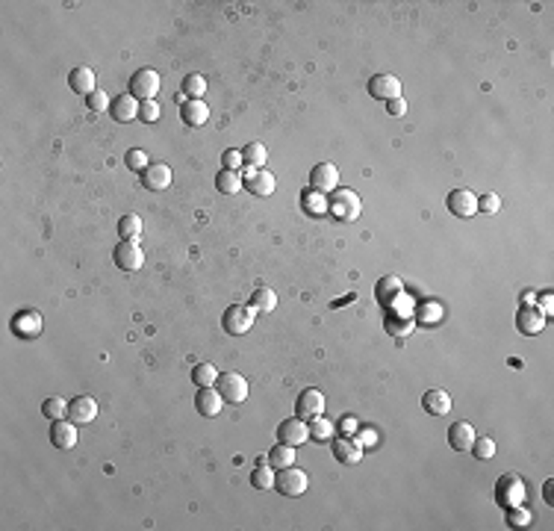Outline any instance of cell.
Here are the masks:
<instances>
[{"mask_svg": "<svg viewBox=\"0 0 554 531\" xmlns=\"http://www.w3.org/2000/svg\"><path fill=\"white\" fill-rule=\"evenodd\" d=\"M254 316H256V310L248 304H233L224 310V316H222V328L230 333V337H242V333H248L254 328Z\"/></svg>", "mask_w": 554, "mask_h": 531, "instance_id": "cell-1", "label": "cell"}, {"mask_svg": "<svg viewBox=\"0 0 554 531\" xmlns=\"http://www.w3.org/2000/svg\"><path fill=\"white\" fill-rule=\"evenodd\" d=\"M496 502L504 510L525 502V484H522V478L516 476V472H504V476L499 478V484H496Z\"/></svg>", "mask_w": 554, "mask_h": 531, "instance_id": "cell-2", "label": "cell"}, {"mask_svg": "<svg viewBox=\"0 0 554 531\" xmlns=\"http://www.w3.org/2000/svg\"><path fill=\"white\" fill-rule=\"evenodd\" d=\"M130 95L136 97L138 104L142 101H153L160 95V74L153 68H138L133 77H130Z\"/></svg>", "mask_w": 554, "mask_h": 531, "instance_id": "cell-3", "label": "cell"}, {"mask_svg": "<svg viewBox=\"0 0 554 531\" xmlns=\"http://www.w3.org/2000/svg\"><path fill=\"white\" fill-rule=\"evenodd\" d=\"M274 487H277V493L281 496H301L304 490H307V472L298 469V466H286V469H277V478H274Z\"/></svg>", "mask_w": 554, "mask_h": 531, "instance_id": "cell-4", "label": "cell"}, {"mask_svg": "<svg viewBox=\"0 0 554 531\" xmlns=\"http://www.w3.org/2000/svg\"><path fill=\"white\" fill-rule=\"evenodd\" d=\"M112 260L121 272H138L145 266V251H142V245H138V240H124V242L115 245Z\"/></svg>", "mask_w": 554, "mask_h": 531, "instance_id": "cell-5", "label": "cell"}, {"mask_svg": "<svg viewBox=\"0 0 554 531\" xmlns=\"http://www.w3.org/2000/svg\"><path fill=\"white\" fill-rule=\"evenodd\" d=\"M327 210L336 215V219H345V222H354L360 215V198L354 195L351 189H333L330 201H327Z\"/></svg>", "mask_w": 554, "mask_h": 531, "instance_id": "cell-6", "label": "cell"}, {"mask_svg": "<svg viewBox=\"0 0 554 531\" xmlns=\"http://www.w3.org/2000/svg\"><path fill=\"white\" fill-rule=\"evenodd\" d=\"M215 390L222 392V399L227 404H242L248 399V381L239 375V372H224V375H219Z\"/></svg>", "mask_w": 554, "mask_h": 531, "instance_id": "cell-7", "label": "cell"}, {"mask_svg": "<svg viewBox=\"0 0 554 531\" xmlns=\"http://www.w3.org/2000/svg\"><path fill=\"white\" fill-rule=\"evenodd\" d=\"M445 204H448L451 215H457V219H472V215L478 213V195L469 192V189H454V192H448Z\"/></svg>", "mask_w": 554, "mask_h": 531, "instance_id": "cell-8", "label": "cell"}, {"mask_svg": "<svg viewBox=\"0 0 554 531\" xmlns=\"http://www.w3.org/2000/svg\"><path fill=\"white\" fill-rule=\"evenodd\" d=\"M325 413V396L319 390H301V396L295 399V417H301V419H313V417H322Z\"/></svg>", "mask_w": 554, "mask_h": 531, "instance_id": "cell-9", "label": "cell"}, {"mask_svg": "<svg viewBox=\"0 0 554 531\" xmlns=\"http://www.w3.org/2000/svg\"><path fill=\"white\" fill-rule=\"evenodd\" d=\"M242 186H245L251 195L268 198V195L274 192V186H277V181H274V174L266 171V168H248L245 177H242Z\"/></svg>", "mask_w": 554, "mask_h": 531, "instance_id": "cell-10", "label": "cell"}, {"mask_svg": "<svg viewBox=\"0 0 554 531\" xmlns=\"http://www.w3.org/2000/svg\"><path fill=\"white\" fill-rule=\"evenodd\" d=\"M369 95L378 101H395L401 97V80L395 74H374L369 80Z\"/></svg>", "mask_w": 554, "mask_h": 531, "instance_id": "cell-11", "label": "cell"}, {"mask_svg": "<svg viewBox=\"0 0 554 531\" xmlns=\"http://www.w3.org/2000/svg\"><path fill=\"white\" fill-rule=\"evenodd\" d=\"M12 331H15V337H21V340H36L38 333H42V313H36V310L15 313V316H12Z\"/></svg>", "mask_w": 554, "mask_h": 531, "instance_id": "cell-12", "label": "cell"}, {"mask_svg": "<svg viewBox=\"0 0 554 531\" xmlns=\"http://www.w3.org/2000/svg\"><path fill=\"white\" fill-rule=\"evenodd\" d=\"M545 319L548 316H543V310L537 304H525L516 313V328H519V333H525V337H537V333L545 328Z\"/></svg>", "mask_w": 554, "mask_h": 531, "instance_id": "cell-13", "label": "cell"}, {"mask_svg": "<svg viewBox=\"0 0 554 531\" xmlns=\"http://www.w3.org/2000/svg\"><path fill=\"white\" fill-rule=\"evenodd\" d=\"M277 440L286 443V446H301L304 440H310V428H307V419L301 417H292V419H283L277 425Z\"/></svg>", "mask_w": 554, "mask_h": 531, "instance_id": "cell-14", "label": "cell"}, {"mask_svg": "<svg viewBox=\"0 0 554 531\" xmlns=\"http://www.w3.org/2000/svg\"><path fill=\"white\" fill-rule=\"evenodd\" d=\"M336 183H340V171H336L333 163H319L313 171H310V189L313 192H333Z\"/></svg>", "mask_w": 554, "mask_h": 531, "instance_id": "cell-15", "label": "cell"}, {"mask_svg": "<svg viewBox=\"0 0 554 531\" xmlns=\"http://www.w3.org/2000/svg\"><path fill=\"white\" fill-rule=\"evenodd\" d=\"M222 404H224V399H222V392L215 390V387H197L195 407H197V413H201V417H210V419L219 417Z\"/></svg>", "mask_w": 554, "mask_h": 531, "instance_id": "cell-16", "label": "cell"}, {"mask_svg": "<svg viewBox=\"0 0 554 531\" xmlns=\"http://www.w3.org/2000/svg\"><path fill=\"white\" fill-rule=\"evenodd\" d=\"M142 186L148 192H163L171 186V168L165 163H151L145 171H142Z\"/></svg>", "mask_w": 554, "mask_h": 531, "instance_id": "cell-17", "label": "cell"}, {"mask_svg": "<svg viewBox=\"0 0 554 531\" xmlns=\"http://www.w3.org/2000/svg\"><path fill=\"white\" fill-rule=\"evenodd\" d=\"M50 443L59 449V451H68L77 446V422H65V419H56L50 425Z\"/></svg>", "mask_w": 554, "mask_h": 531, "instance_id": "cell-18", "label": "cell"}, {"mask_svg": "<svg viewBox=\"0 0 554 531\" xmlns=\"http://www.w3.org/2000/svg\"><path fill=\"white\" fill-rule=\"evenodd\" d=\"M333 458L345 466H354L363 461V446L354 437H340V440H333Z\"/></svg>", "mask_w": 554, "mask_h": 531, "instance_id": "cell-19", "label": "cell"}, {"mask_svg": "<svg viewBox=\"0 0 554 531\" xmlns=\"http://www.w3.org/2000/svg\"><path fill=\"white\" fill-rule=\"evenodd\" d=\"M97 417V402L92 396H77L68 402V419L77 425H86Z\"/></svg>", "mask_w": 554, "mask_h": 531, "instance_id": "cell-20", "label": "cell"}, {"mask_svg": "<svg viewBox=\"0 0 554 531\" xmlns=\"http://www.w3.org/2000/svg\"><path fill=\"white\" fill-rule=\"evenodd\" d=\"M109 112H112V118L118 124H127V122H133V118H138V101L127 92V95H118V97H112V107H109Z\"/></svg>", "mask_w": 554, "mask_h": 531, "instance_id": "cell-21", "label": "cell"}, {"mask_svg": "<svg viewBox=\"0 0 554 531\" xmlns=\"http://www.w3.org/2000/svg\"><path fill=\"white\" fill-rule=\"evenodd\" d=\"M474 428L463 419V422H454L451 428H448V446L454 449V451H469L472 449V443H474Z\"/></svg>", "mask_w": 554, "mask_h": 531, "instance_id": "cell-22", "label": "cell"}, {"mask_svg": "<svg viewBox=\"0 0 554 531\" xmlns=\"http://www.w3.org/2000/svg\"><path fill=\"white\" fill-rule=\"evenodd\" d=\"M180 118H183V124H189V127L207 124V118H210L207 101H183L180 104Z\"/></svg>", "mask_w": 554, "mask_h": 531, "instance_id": "cell-23", "label": "cell"}, {"mask_svg": "<svg viewBox=\"0 0 554 531\" xmlns=\"http://www.w3.org/2000/svg\"><path fill=\"white\" fill-rule=\"evenodd\" d=\"M422 407L430 413V417H445L451 410V396L445 390H428L425 399H422Z\"/></svg>", "mask_w": 554, "mask_h": 531, "instance_id": "cell-24", "label": "cell"}, {"mask_svg": "<svg viewBox=\"0 0 554 531\" xmlns=\"http://www.w3.org/2000/svg\"><path fill=\"white\" fill-rule=\"evenodd\" d=\"M68 86H71V92L89 97L94 92V71L92 68H74L68 74Z\"/></svg>", "mask_w": 554, "mask_h": 531, "instance_id": "cell-25", "label": "cell"}, {"mask_svg": "<svg viewBox=\"0 0 554 531\" xmlns=\"http://www.w3.org/2000/svg\"><path fill=\"white\" fill-rule=\"evenodd\" d=\"M274 478H277V472L271 469L268 461H260V463L254 466V472H251V484L256 490H271L274 487Z\"/></svg>", "mask_w": 554, "mask_h": 531, "instance_id": "cell-26", "label": "cell"}, {"mask_svg": "<svg viewBox=\"0 0 554 531\" xmlns=\"http://www.w3.org/2000/svg\"><path fill=\"white\" fill-rule=\"evenodd\" d=\"M215 189H219L222 195H236V192L242 189V174L239 171H230V168L219 171V174H215Z\"/></svg>", "mask_w": 554, "mask_h": 531, "instance_id": "cell-27", "label": "cell"}, {"mask_svg": "<svg viewBox=\"0 0 554 531\" xmlns=\"http://www.w3.org/2000/svg\"><path fill=\"white\" fill-rule=\"evenodd\" d=\"M274 469H286L295 463V446H286V443H277L271 451H268V458H266Z\"/></svg>", "mask_w": 554, "mask_h": 531, "instance_id": "cell-28", "label": "cell"}, {"mask_svg": "<svg viewBox=\"0 0 554 531\" xmlns=\"http://www.w3.org/2000/svg\"><path fill=\"white\" fill-rule=\"evenodd\" d=\"M242 160H245L248 168H266V163H268V151H266L260 142H251V145L242 148Z\"/></svg>", "mask_w": 554, "mask_h": 531, "instance_id": "cell-29", "label": "cell"}, {"mask_svg": "<svg viewBox=\"0 0 554 531\" xmlns=\"http://www.w3.org/2000/svg\"><path fill=\"white\" fill-rule=\"evenodd\" d=\"M251 307H254L256 313H271V310L277 307V295H274V289H268V286L254 289V295H251Z\"/></svg>", "mask_w": 554, "mask_h": 531, "instance_id": "cell-30", "label": "cell"}, {"mask_svg": "<svg viewBox=\"0 0 554 531\" xmlns=\"http://www.w3.org/2000/svg\"><path fill=\"white\" fill-rule=\"evenodd\" d=\"M183 97H189V101H201V97L207 95V80L201 74H189L186 80H183V89H180Z\"/></svg>", "mask_w": 554, "mask_h": 531, "instance_id": "cell-31", "label": "cell"}, {"mask_svg": "<svg viewBox=\"0 0 554 531\" xmlns=\"http://www.w3.org/2000/svg\"><path fill=\"white\" fill-rule=\"evenodd\" d=\"M310 425V440H315V443H327V440H333V425L325 419V417H313V419H307Z\"/></svg>", "mask_w": 554, "mask_h": 531, "instance_id": "cell-32", "label": "cell"}, {"mask_svg": "<svg viewBox=\"0 0 554 531\" xmlns=\"http://www.w3.org/2000/svg\"><path fill=\"white\" fill-rule=\"evenodd\" d=\"M118 233H121V240H138V233H142V219H138L136 213H127L118 219Z\"/></svg>", "mask_w": 554, "mask_h": 531, "instance_id": "cell-33", "label": "cell"}, {"mask_svg": "<svg viewBox=\"0 0 554 531\" xmlns=\"http://www.w3.org/2000/svg\"><path fill=\"white\" fill-rule=\"evenodd\" d=\"M215 381H219V372H215L212 363H197L192 369V384H197V387H215Z\"/></svg>", "mask_w": 554, "mask_h": 531, "instance_id": "cell-34", "label": "cell"}, {"mask_svg": "<svg viewBox=\"0 0 554 531\" xmlns=\"http://www.w3.org/2000/svg\"><path fill=\"white\" fill-rule=\"evenodd\" d=\"M386 333H392V337H407V333L413 331V316H386Z\"/></svg>", "mask_w": 554, "mask_h": 531, "instance_id": "cell-35", "label": "cell"}, {"mask_svg": "<svg viewBox=\"0 0 554 531\" xmlns=\"http://www.w3.org/2000/svg\"><path fill=\"white\" fill-rule=\"evenodd\" d=\"M65 413H68L65 399H45V402H42V417H48L50 422L65 419Z\"/></svg>", "mask_w": 554, "mask_h": 531, "instance_id": "cell-36", "label": "cell"}, {"mask_svg": "<svg viewBox=\"0 0 554 531\" xmlns=\"http://www.w3.org/2000/svg\"><path fill=\"white\" fill-rule=\"evenodd\" d=\"M401 295V281L398 278H384L378 284V301L381 304H389V299H398Z\"/></svg>", "mask_w": 554, "mask_h": 531, "instance_id": "cell-37", "label": "cell"}, {"mask_svg": "<svg viewBox=\"0 0 554 531\" xmlns=\"http://www.w3.org/2000/svg\"><path fill=\"white\" fill-rule=\"evenodd\" d=\"M469 451L478 461H492V458H496V443H492L489 437H474V443H472Z\"/></svg>", "mask_w": 554, "mask_h": 531, "instance_id": "cell-38", "label": "cell"}, {"mask_svg": "<svg viewBox=\"0 0 554 531\" xmlns=\"http://www.w3.org/2000/svg\"><path fill=\"white\" fill-rule=\"evenodd\" d=\"M124 163H127V168H130V171H138V174H142V171L151 166V163H148V156H145V151H138V148H130V151H127Z\"/></svg>", "mask_w": 554, "mask_h": 531, "instance_id": "cell-39", "label": "cell"}, {"mask_svg": "<svg viewBox=\"0 0 554 531\" xmlns=\"http://www.w3.org/2000/svg\"><path fill=\"white\" fill-rule=\"evenodd\" d=\"M156 118H160V104H156V101H142V104H138V122L153 124Z\"/></svg>", "mask_w": 554, "mask_h": 531, "instance_id": "cell-40", "label": "cell"}, {"mask_svg": "<svg viewBox=\"0 0 554 531\" xmlns=\"http://www.w3.org/2000/svg\"><path fill=\"white\" fill-rule=\"evenodd\" d=\"M86 104H89V109L92 112H107L112 104H109V97H107V92H101V89H94L89 97H86Z\"/></svg>", "mask_w": 554, "mask_h": 531, "instance_id": "cell-41", "label": "cell"}, {"mask_svg": "<svg viewBox=\"0 0 554 531\" xmlns=\"http://www.w3.org/2000/svg\"><path fill=\"white\" fill-rule=\"evenodd\" d=\"M531 522V514L522 508V505H516V508H507V525H516V528H525Z\"/></svg>", "mask_w": 554, "mask_h": 531, "instance_id": "cell-42", "label": "cell"}, {"mask_svg": "<svg viewBox=\"0 0 554 531\" xmlns=\"http://www.w3.org/2000/svg\"><path fill=\"white\" fill-rule=\"evenodd\" d=\"M499 207H501V198L496 192H489V195H484V198H478V210L481 213H499Z\"/></svg>", "mask_w": 554, "mask_h": 531, "instance_id": "cell-43", "label": "cell"}, {"mask_svg": "<svg viewBox=\"0 0 554 531\" xmlns=\"http://www.w3.org/2000/svg\"><path fill=\"white\" fill-rule=\"evenodd\" d=\"M222 163H224V168H230V171H239L242 168V151H224L222 154Z\"/></svg>", "mask_w": 554, "mask_h": 531, "instance_id": "cell-44", "label": "cell"}, {"mask_svg": "<svg viewBox=\"0 0 554 531\" xmlns=\"http://www.w3.org/2000/svg\"><path fill=\"white\" fill-rule=\"evenodd\" d=\"M386 109H389V115H404V112H407L404 97H395V101H386Z\"/></svg>", "mask_w": 554, "mask_h": 531, "instance_id": "cell-45", "label": "cell"}, {"mask_svg": "<svg viewBox=\"0 0 554 531\" xmlns=\"http://www.w3.org/2000/svg\"><path fill=\"white\" fill-rule=\"evenodd\" d=\"M340 431H342V437H354V434H357V422H354V417H345L340 422Z\"/></svg>", "mask_w": 554, "mask_h": 531, "instance_id": "cell-46", "label": "cell"}, {"mask_svg": "<svg viewBox=\"0 0 554 531\" xmlns=\"http://www.w3.org/2000/svg\"><path fill=\"white\" fill-rule=\"evenodd\" d=\"M354 440H357L360 446H369V443H374L378 437H374V431H371V428H363V434H360V437H354Z\"/></svg>", "mask_w": 554, "mask_h": 531, "instance_id": "cell-47", "label": "cell"}, {"mask_svg": "<svg viewBox=\"0 0 554 531\" xmlns=\"http://www.w3.org/2000/svg\"><path fill=\"white\" fill-rule=\"evenodd\" d=\"M543 496H545V502H548V505H554V478H548V481H545Z\"/></svg>", "mask_w": 554, "mask_h": 531, "instance_id": "cell-48", "label": "cell"}, {"mask_svg": "<svg viewBox=\"0 0 554 531\" xmlns=\"http://www.w3.org/2000/svg\"><path fill=\"white\" fill-rule=\"evenodd\" d=\"M540 310H543V316H551V295H543L540 299V304H537Z\"/></svg>", "mask_w": 554, "mask_h": 531, "instance_id": "cell-49", "label": "cell"}]
</instances>
